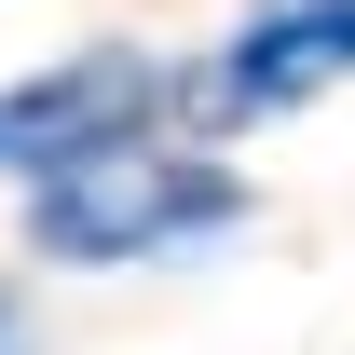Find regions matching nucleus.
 <instances>
[{
    "instance_id": "1",
    "label": "nucleus",
    "mask_w": 355,
    "mask_h": 355,
    "mask_svg": "<svg viewBox=\"0 0 355 355\" xmlns=\"http://www.w3.org/2000/svg\"><path fill=\"white\" fill-rule=\"evenodd\" d=\"M246 219V178L219 150H164V137H110L83 164L28 178V246L69 273H123V260H178V246H219Z\"/></svg>"
},
{
    "instance_id": "3",
    "label": "nucleus",
    "mask_w": 355,
    "mask_h": 355,
    "mask_svg": "<svg viewBox=\"0 0 355 355\" xmlns=\"http://www.w3.org/2000/svg\"><path fill=\"white\" fill-rule=\"evenodd\" d=\"M328 83H355V0H246L205 69H191V123H273V110H314Z\"/></svg>"
},
{
    "instance_id": "2",
    "label": "nucleus",
    "mask_w": 355,
    "mask_h": 355,
    "mask_svg": "<svg viewBox=\"0 0 355 355\" xmlns=\"http://www.w3.org/2000/svg\"><path fill=\"white\" fill-rule=\"evenodd\" d=\"M164 96L178 83L137 42L55 55V69H28V83H0V178H55V164H83V150H110V137H150Z\"/></svg>"
},
{
    "instance_id": "4",
    "label": "nucleus",
    "mask_w": 355,
    "mask_h": 355,
    "mask_svg": "<svg viewBox=\"0 0 355 355\" xmlns=\"http://www.w3.org/2000/svg\"><path fill=\"white\" fill-rule=\"evenodd\" d=\"M0 355H28V328H14V301H0Z\"/></svg>"
}]
</instances>
